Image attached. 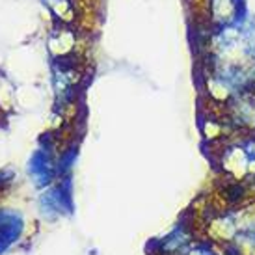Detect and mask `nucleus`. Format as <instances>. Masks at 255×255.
<instances>
[{"mask_svg": "<svg viewBox=\"0 0 255 255\" xmlns=\"http://www.w3.org/2000/svg\"><path fill=\"white\" fill-rule=\"evenodd\" d=\"M214 19L220 24H229L237 17V2L235 0H213Z\"/></svg>", "mask_w": 255, "mask_h": 255, "instance_id": "nucleus-2", "label": "nucleus"}, {"mask_svg": "<svg viewBox=\"0 0 255 255\" xmlns=\"http://www.w3.org/2000/svg\"><path fill=\"white\" fill-rule=\"evenodd\" d=\"M231 116L233 121L244 127H255V90H244L237 93L231 103Z\"/></svg>", "mask_w": 255, "mask_h": 255, "instance_id": "nucleus-1", "label": "nucleus"}]
</instances>
